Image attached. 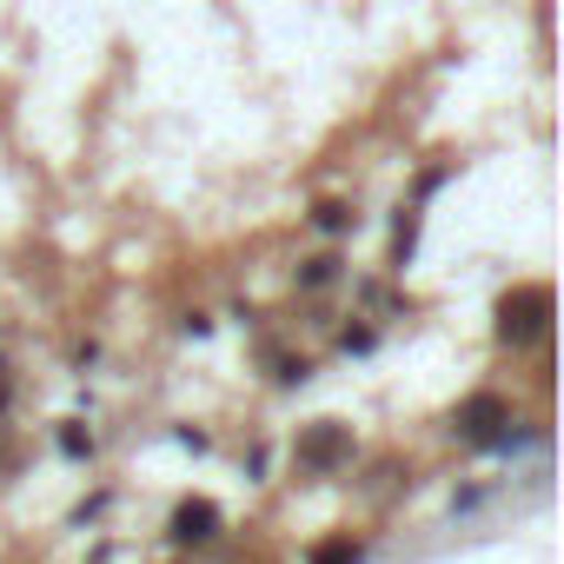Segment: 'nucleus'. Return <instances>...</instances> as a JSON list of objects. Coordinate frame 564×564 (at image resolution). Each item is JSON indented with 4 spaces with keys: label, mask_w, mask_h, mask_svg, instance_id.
Returning a JSON list of instances; mask_svg holds the SVG:
<instances>
[{
    "label": "nucleus",
    "mask_w": 564,
    "mask_h": 564,
    "mask_svg": "<svg viewBox=\"0 0 564 564\" xmlns=\"http://www.w3.org/2000/svg\"><path fill=\"white\" fill-rule=\"evenodd\" d=\"M359 557H366V551H359L352 538H326V544H319L306 564H359Z\"/></svg>",
    "instance_id": "5"
},
{
    "label": "nucleus",
    "mask_w": 564,
    "mask_h": 564,
    "mask_svg": "<svg viewBox=\"0 0 564 564\" xmlns=\"http://www.w3.org/2000/svg\"><path fill=\"white\" fill-rule=\"evenodd\" d=\"M0 405H8V366H0Z\"/></svg>",
    "instance_id": "7"
},
{
    "label": "nucleus",
    "mask_w": 564,
    "mask_h": 564,
    "mask_svg": "<svg viewBox=\"0 0 564 564\" xmlns=\"http://www.w3.org/2000/svg\"><path fill=\"white\" fill-rule=\"evenodd\" d=\"M505 425H511V405H505V399H491V392H478V399H465V405H458V432H465L471 445H498V438H505Z\"/></svg>",
    "instance_id": "2"
},
{
    "label": "nucleus",
    "mask_w": 564,
    "mask_h": 564,
    "mask_svg": "<svg viewBox=\"0 0 564 564\" xmlns=\"http://www.w3.org/2000/svg\"><path fill=\"white\" fill-rule=\"evenodd\" d=\"M339 458H352V438H346V425H313V432L300 438V465H313V471H333Z\"/></svg>",
    "instance_id": "3"
},
{
    "label": "nucleus",
    "mask_w": 564,
    "mask_h": 564,
    "mask_svg": "<svg viewBox=\"0 0 564 564\" xmlns=\"http://www.w3.org/2000/svg\"><path fill=\"white\" fill-rule=\"evenodd\" d=\"M213 531H219V511H213L206 498H193V505L173 511V538H180V544H199V538H213Z\"/></svg>",
    "instance_id": "4"
},
{
    "label": "nucleus",
    "mask_w": 564,
    "mask_h": 564,
    "mask_svg": "<svg viewBox=\"0 0 564 564\" xmlns=\"http://www.w3.org/2000/svg\"><path fill=\"white\" fill-rule=\"evenodd\" d=\"M544 326H551V286H518V293H505V306H498V339H505V346H531Z\"/></svg>",
    "instance_id": "1"
},
{
    "label": "nucleus",
    "mask_w": 564,
    "mask_h": 564,
    "mask_svg": "<svg viewBox=\"0 0 564 564\" xmlns=\"http://www.w3.org/2000/svg\"><path fill=\"white\" fill-rule=\"evenodd\" d=\"M333 265H339V259H313V265H306V286H326V279H333Z\"/></svg>",
    "instance_id": "6"
}]
</instances>
